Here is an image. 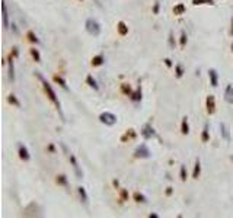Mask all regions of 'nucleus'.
<instances>
[{
    "label": "nucleus",
    "mask_w": 233,
    "mask_h": 218,
    "mask_svg": "<svg viewBox=\"0 0 233 218\" xmlns=\"http://www.w3.org/2000/svg\"><path fill=\"white\" fill-rule=\"evenodd\" d=\"M86 29L92 34V35H99V32H101V28H99V25H98V22L93 19H89L86 22Z\"/></svg>",
    "instance_id": "obj_1"
},
{
    "label": "nucleus",
    "mask_w": 233,
    "mask_h": 218,
    "mask_svg": "<svg viewBox=\"0 0 233 218\" xmlns=\"http://www.w3.org/2000/svg\"><path fill=\"white\" fill-rule=\"evenodd\" d=\"M101 121L103 124H106V125H114L115 121H117V118H115V115L111 114V112H105V114L101 115Z\"/></svg>",
    "instance_id": "obj_2"
},
{
    "label": "nucleus",
    "mask_w": 233,
    "mask_h": 218,
    "mask_svg": "<svg viewBox=\"0 0 233 218\" xmlns=\"http://www.w3.org/2000/svg\"><path fill=\"white\" fill-rule=\"evenodd\" d=\"M41 80H42V77H41ZM42 82H44V87H45V90H47V93H48V96H50V99H51L57 106H60V103H58V100H57V97H56V93H54V90L51 89V86L48 85L45 80H42Z\"/></svg>",
    "instance_id": "obj_3"
},
{
    "label": "nucleus",
    "mask_w": 233,
    "mask_h": 218,
    "mask_svg": "<svg viewBox=\"0 0 233 218\" xmlns=\"http://www.w3.org/2000/svg\"><path fill=\"white\" fill-rule=\"evenodd\" d=\"M149 154H150V151L147 150L146 145H140V148L137 150V153H136L137 157H140V156H141V157H149Z\"/></svg>",
    "instance_id": "obj_4"
},
{
    "label": "nucleus",
    "mask_w": 233,
    "mask_h": 218,
    "mask_svg": "<svg viewBox=\"0 0 233 218\" xmlns=\"http://www.w3.org/2000/svg\"><path fill=\"white\" fill-rule=\"evenodd\" d=\"M207 108H208V112L210 114L214 112V97L213 96H208V99H207Z\"/></svg>",
    "instance_id": "obj_5"
},
{
    "label": "nucleus",
    "mask_w": 233,
    "mask_h": 218,
    "mask_svg": "<svg viewBox=\"0 0 233 218\" xmlns=\"http://www.w3.org/2000/svg\"><path fill=\"white\" fill-rule=\"evenodd\" d=\"M226 100L229 103H233V86H229L226 90Z\"/></svg>",
    "instance_id": "obj_6"
},
{
    "label": "nucleus",
    "mask_w": 233,
    "mask_h": 218,
    "mask_svg": "<svg viewBox=\"0 0 233 218\" xmlns=\"http://www.w3.org/2000/svg\"><path fill=\"white\" fill-rule=\"evenodd\" d=\"M19 156H20V159H23V160H28V159H29L28 150H26L23 145H20V147H19Z\"/></svg>",
    "instance_id": "obj_7"
},
{
    "label": "nucleus",
    "mask_w": 233,
    "mask_h": 218,
    "mask_svg": "<svg viewBox=\"0 0 233 218\" xmlns=\"http://www.w3.org/2000/svg\"><path fill=\"white\" fill-rule=\"evenodd\" d=\"M143 135H144V137H146V138H150V137H152V135H153V130H152V128H150L149 125H146V127H144V131H143Z\"/></svg>",
    "instance_id": "obj_8"
},
{
    "label": "nucleus",
    "mask_w": 233,
    "mask_h": 218,
    "mask_svg": "<svg viewBox=\"0 0 233 218\" xmlns=\"http://www.w3.org/2000/svg\"><path fill=\"white\" fill-rule=\"evenodd\" d=\"M3 25L8 28V9H6L5 3H3Z\"/></svg>",
    "instance_id": "obj_9"
},
{
    "label": "nucleus",
    "mask_w": 233,
    "mask_h": 218,
    "mask_svg": "<svg viewBox=\"0 0 233 218\" xmlns=\"http://www.w3.org/2000/svg\"><path fill=\"white\" fill-rule=\"evenodd\" d=\"M210 79H211V85L217 86V73H216L214 70H211V71H210Z\"/></svg>",
    "instance_id": "obj_10"
},
{
    "label": "nucleus",
    "mask_w": 233,
    "mask_h": 218,
    "mask_svg": "<svg viewBox=\"0 0 233 218\" xmlns=\"http://www.w3.org/2000/svg\"><path fill=\"white\" fill-rule=\"evenodd\" d=\"M118 31H120L121 35H125V34H127V26H125L122 22H120V23H118Z\"/></svg>",
    "instance_id": "obj_11"
},
{
    "label": "nucleus",
    "mask_w": 233,
    "mask_h": 218,
    "mask_svg": "<svg viewBox=\"0 0 233 218\" xmlns=\"http://www.w3.org/2000/svg\"><path fill=\"white\" fill-rule=\"evenodd\" d=\"M184 10H185V6H184V4H178L176 7L173 9V12H175V15H181Z\"/></svg>",
    "instance_id": "obj_12"
},
{
    "label": "nucleus",
    "mask_w": 233,
    "mask_h": 218,
    "mask_svg": "<svg viewBox=\"0 0 233 218\" xmlns=\"http://www.w3.org/2000/svg\"><path fill=\"white\" fill-rule=\"evenodd\" d=\"M213 4V0H194V4Z\"/></svg>",
    "instance_id": "obj_13"
},
{
    "label": "nucleus",
    "mask_w": 233,
    "mask_h": 218,
    "mask_svg": "<svg viewBox=\"0 0 233 218\" xmlns=\"http://www.w3.org/2000/svg\"><path fill=\"white\" fill-rule=\"evenodd\" d=\"M93 66H99V64H102V55H98V57L93 58Z\"/></svg>",
    "instance_id": "obj_14"
},
{
    "label": "nucleus",
    "mask_w": 233,
    "mask_h": 218,
    "mask_svg": "<svg viewBox=\"0 0 233 218\" xmlns=\"http://www.w3.org/2000/svg\"><path fill=\"white\" fill-rule=\"evenodd\" d=\"M79 193H80V196L83 199V202H87V195H86V192H84L83 188H79Z\"/></svg>",
    "instance_id": "obj_15"
},
{
    "label": "nucleus",
    "mask_w": 233,
    "mask_h": 218,
    "mask_svg": "<svg viewBox=\"0 0 233 218\" xmlns=\"http://www.w3.org/2000/svg\"><path fill=\"white\" fill-rule=\"evenodd\" d=\"M31 54H32V57L35 58V60H37L38 63L41 61V57H39V54H38V51H37V49H31Z\"/></svg>",
    "instance_id": "obj_16"
},
{
    "label": "nucleus",
    "mask_w": 233,
    "mask_h": 218,
    "mask_svg": "<svg viewBox=\"0 0 233 218\" xmlns=\"http://www.w3.org/2000/svg\"><path fill=\"white\" fill-rule=\"evenodd\" d=\"M87 83H89V85L92 86V87H95V89H98V85H96V82H95V80H93V79H92L90 76L87 77Z\"/></svg>",
    "instance_id": "obj_17"
},
{
    "label": "nucleus",
    "mask_w": 233,
    "mask_h": 218,
    "mask_svg": "<svg viewBox=\"0 0 233 218\" xmlns=\"http://www.w3.org/2000/svg\"><path fill=\"white\" fill-rule=\"evenodd\" d=\"M54 79H56V82H58V83H60V85L63 86V87H64V89H67V85H66V83H64V80H63V79H61V77L56 76V77H54Z\"/></svg>",
    "instance_id": "obj_18"
},
{
    "label": "nucleus",
    "mask_w": 233,
    "mask_h": 218,
    "mask_svg": "<svg viewBox=\"0 0 233 218\" xmlns=\"http://www.w3.org/2000/svg\"><path fill=\"white\" fill-rule=\"evenodd\" d=\"M182 133L184 134H188V124H186V119L182 121Z\"/></svg>",
    "instance_id": "obj_19"
},
{
    "label": "nucleus",
    "mask_w": 233,
    "mask_h": 218,
    "mask_svg": "<svg viewBox=\"0 0 233 218\" xmlns=\"http://www.w3.org/2000/svg\"><path fill=\"white\" fill-rule=\"evenodd\" d=\"M198 175H200V163H197V166H195V170H194V178H198Z\"/></svg>",
    "instance_id": "obj_20"
},
{
    "label": "nucleus",
    "mask_w": 233,
    "mask_h": 218,
    "mask_svg": "<svg viewBox=\"0 0 233 218\" xmlns=\"http://www.w3.org/2000/svg\"><path fill=\"white\" fill-rule=\"evenodd\" d=\"M28 37H29V39H31L32 42H37V41H38V39H37V37H35V35H34L32 32H29V34H28Z\"/></svg>",
    "instance_id": "obj_21"
},
{
    "label": "nucleus",
    "mask_w": 233,
    "mask_h": 218,
    "mask_svg": "<svg viewBox=\"0 0 233 218\" xmlns=\"http://www.w3.org/2000/svg\"><path fill=\"white\" fill-rule=\"evenodd\" d=\"M9 102H10V103H15L16 106H19V102L16 100V99H15V96H10V97H9Z\"/></svg>",
    "instance_id": "obj_22"
},
{
    "label": "nucleus",
    "mask_w": 233,
    "mask_h": 218,
    "mask_svg": "<svg viewBox=\"0 0 233 218\" xmlns=\"http://www.w3.org/2000/svg\"><path fill=\"white\" fill-rule=\"evenodd\" d=\"M181 176H182V180H185L186 178H185V167L182 166V169H181Z\"/></svg>",
    "instance_id": "obj_23"
},
{
    "label": "nucleus",
    "mask_w": 233,
    "mask_h": 218,
    "mask_svg": "<svg viewBox=\"0 0 233 218\" xmlns=\"http://www.w3.org/2000/svg\"><path fill=\"white\" fill-rule=\"evenodd\" d=\"M122 90L125 92V93H131V90H130V87H127L125 85H122Z\"/></svg>",
    "instance_id": "obj_24"
},
{
    "label": "nucleus",
    "mask_w": 233,
    "mask_h": 218,
    "mask_svg": "<svg viewBox=\"0 0 233 218\" xmlns=\"http://www.w3.org/2000/svg\"><path fill=\"white\" fill-rule=\"evenodd\" d=\"M207 138H208V135H207V128L204 130V134H203V140L204 141H207Z\"/></svg>",
    "instance_id": "obj_25"
},
{
    "label": "nucleus",
    "mask_w": 233,
    "mask_h": 218,
    "mask_svg": "<svg viewBox=\"0 0 233 218\" xmlns=\"http://www.w3.org/2000/svg\"><path fill=\"white\" fill-rule=\"evenodd\" d=\"M176 71H178V77L182 76V68L181 67H176Z\"/></svg>",
    "instance_id": "obj_26"
},
{
    "label": "nucleus",
    "mask_w": 233,
    "mask_h": 218,
    "mask_svg": "<svg viewBox=\"0 0 233 218\" xmlns=\"http://www.w3.org/2000/svg\"><path fill=\"white\" fill-rule=\"evenodd\" d=\"M134 196H136V199H141V201H144V198H143V196H141V195H139V193H136V195H134Z\"/></svg>",
    "instance_id": "obj_27"
},
{
    "label": "nucleus",
    "mask_w": 233,
    "mask_h": 218,
    "mask_svg": "<svg viewBox=\"0 0 233 218\" xmlns=\"http://www.w3.org/2000/svg\"><path fill=\"white\" fill-rule=\"evenodd\" d=\"M58 182H61V183H66V179H64V176H60V179H58Z\"/></svg>",
    "instance_id": "obj_28"
},
{
    "label": "nucleus",
    "mask_w": 233,
    "mask_h": 218,
    "mask_svg": "<svg viewBox=\"0 0 233 218\" xmlns=\"http://www.w3.org/2000/svg\"><path fill=\"white\" fill-rule=\"evenodd\" d=\"M181 44H182V45L185 44V35H182V39H181Z\"/></svg>",
    "instance_id": "obj_29"
},
{
    "label": "nucleus",
    "mask_w": 233,
    "mask_h": 218,
    "mask_svg": "<svg viewBox=\"0 0 233 218\" xmlns=\"http://www.w3.org/2000/svg\"><path fill=\"white\" fill-rule=\"evenodd\" d=\"M158 10H159V4H156L155 6V13H158Z\"/></svg>",
    "instance_id": "obj_30"
}]
</instances>
